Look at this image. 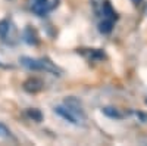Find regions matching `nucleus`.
<instances>
[{
	"mask_svg": "<svg viewBox=\"0 0 147 146\" xmlns=\"http://www.w3.org/2000/svg\"><path fill=\"white\" fill-rule=\"evenodd\" d=\"M103 114H105V115H107L109 118H115V120L122 118V114L118 111V109H115V108H110V106L103 108Z\"/></svg>",
	"mask_w": 147,
	"mask_h": 146,
	"instance_id": "423d86ee",
	"label": "nucleus"
},
{
	"mask_svg": "<svg viewBox=\"0 0 147 146\" xmlns=\"http://www.w3.org/2000/svg\"><path fill=\"white\" fill-rule=\"evenodd\" d=\"M0 67H3V64H2V62H0Z\"/></svg>",
	"mask_w": 147,
	"mask_h": 146,
	"instance_id": "9b49d317",
	"label": "nucleus"
},
{
	"mask_svg": "<svg viewBox=\"0 0 147 146\" xmlns=\"http://www.w3.org/2000/svg\"><path fill=\"white\" fill-rule=\"evenodd\" d=\"M9 28H10V22L9 21H6V19L0 21V37L5 39L7 35V33H9Z\"/></svg>",
	"mask_w": 147,
	"mask_h": 146,
	"instance_id": "0eeeda50",
	"label": "nucleus"
},
{
	"mask_svg": "<svg viewBox=\"0 0 147 146\" xmlns=\"http://www.w3.org/2000/svg\"><path fill=\"white\" fill-rule=\"evenodd\" d=\"M28 117L32 118L34 121H41V112L38 111V109H28Z\"/></svg>",
	"mask_w": 147,
	"mask_h": 146,
	"instance_id": "6e6552de",
	"label": "nucleus"
},
{
	"mask_svg": "<svg viewBox=\"0 0 147 146\" xmlns=\"http://www.w3.org/2000/svg\"><path fill=\"white\" fill-rule=\"evenodd\" d=\"M24 89L30 93H37L43 89V81L38 78H30L24 83Z\"/></svg>",
	"mask_w": 147,
	"mask_h": 146,
	"instance_id": "20e7f679",
	"label": "nucleus"
},
{
	"mask_svg": "<svg viewBox=\"0 0 147 146\" xmlns=\"http://www.w3.org/2000/svg\"><path fill=\"white\" fill-rule=\"evenodd\" d=\"M59 3V0H34L32 10L38 16H44L50 10H53Z\"/></svg>",
	"mask_w": 147,
	"mask_h": 146,
	"instance_id": "7ed1b4c3",
	"label": "nucleus"
},
{
	"mask_svg": "<svg viewBox=\"0 0 147 146\" xmlns=\"http://www.w3.org/2000/svg\"><path fill=\"white\" fill-rule=\"evenodd\" d=\"M19 62L22 67H25L28 69L32 71H49V72H59V69L49 62L47 59H34V58H28V56H22L19 59Z\"/></svg>",
	"mask_w": 147,
	"mask_h": 146,
	"instance_id": "f03ea898",
	"label": "nucleus"
},
{
	"mask_svg": "<svg viewBox=\"0 0 147 146\" xmlns=\"http://www.w3.org/2000/svg\"><path fill=\"white\" fill-rule=\"evenodd\" d=\"M112 27H113V21L103 18V21L99 24V31L102 34H109L110 31H112Z\"/></svg>",
	"mask_w": 147,
	"mask_h": 146,
	"instance_id": "39448f33",
	"label": "nucleus"
},
{
	"mask_svg": "<svg viewBox=\"0 0 147 146\" xmlns=\"http://www.w3.org/2000/svg\"><path fill=\"white\" fill-rule=\"evenodd\" d=\"M55 112L60 115L63 120H66L71 124H84L85 123V114L81 109V105L77 99L69 97L65 101V105H60L55 108Z\"/></svg>",
	"mask_w": 147,
	"mask_h": 146,
	"instance_id": "f257e3e1",
	"label": "nucleus"
},
{
	"mask_svg": "<svg viewBox=\"0 0 147 146\" xmlns=\"http://www.w3.org/2000/svg\"><path fill=\"white\" fill-rule=\"evenodd\" d=\"M10 136V131H9V128L5 126V124H2L0 123V137H9Z\"/></svg>",
	"mask_w": 147,
	"mask_h": 146,
	"instance_id": "1a4fd4ad",
	"label": "nucleus"
},
{
	"mask_svg": "<svg viewBox=\"0 0 147 146\" xmlns=\"http://www.w3.org/2000/svg\"><path fill=\"white\" fill-rule=\"evenodd\" d=\"M132 2H134V3H136V5H138V3L141 2V0H132Z\"/></svg>",
	"mask_w": 147,
	"mask_h": 146,
	"instance_id": "9d476101",
	"label": "nucleus"
}]
</instances>
